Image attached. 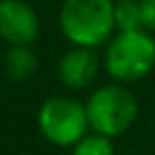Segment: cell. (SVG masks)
Returning <instances> with one entry per match:
<instances>
[{
	"instance_id": "3",
	"label": "cell",
	"mask_w": 155,
	"mask_h": 155,
	"mask_svg": "<svg viewBox=\"0 0 155 155\" xmlns=\"http://www.w3.org/2000/svg\"><path fill=\"white\" fill-rule=\"evenodd\" d=\"M89 132L117 138L125 134L138 117V100L127 85L106 83L96 87L85 100Z\"/></svg>"
},
{
	"instance_id": "7",
	"label": "cell",
	"mask_w": 155,
	"mask_h": 155,
	"mask_svg": "<svg viewBox=\"0 0 155 155\" xmlns=\"http://www.w3.org/2000/svg\"><path fill=\"white\" fill-rule=\"evenodd\" d=\"M38 70V58L32 47H9L5 53V72L15 83L30 81Z\"/></svg>"
},
{
	"instance_id": "10",
	"label": "cell",
	"mask_w": 155,
	"mask_h": 155,
	"mask_svg": "<svg viewBox=\"0 0 155 155\" xmlns=\"http://www.w3.org/2000/svg\"><path fill=\"white\" fill-rule=\"evenodd\" d=\"M138 7H140L142 30L155 34V0H138Z\"/></svg>"
},
{
	"instance_id": "6",
	"label": "cell",
	"mask_w": 155,
	"mask_h": 155,
	"mask_svg": "<svg viewBox=\"0 0 155 155\" xmlns=\"http://www.w3.org/2000/svg\"><path fill=\"white\" fill-rule=\"evenodd\" d=\"M100 68H102V58L96 53V49L70 47L58 60V79L64 87L72 91H81L96 83Z\"/></svg>"
},
{
	"instance_id": "4",
	"label": "cell",
	"mask_w": 155,
	"mask_h": 155,
	"mask_svg": "<svg viewBox=\"0 0 155 155\" xmlns=\"http://www.w3.org/2000/svg\"><path fill=\"white\" fill-rule=\"evenodd\" d=\"M36 123L43 138L60 149H72L83 136L89 134L85 102L72 96L58 94L47 98L38 108Z\"/></svg>"
},
{
	"instance_id": "11",
	"label": "cell",
	"mask_w": 155,
	"mask_h": 155,
	"mask_svg": "<svg viewBox=\"0 0 155 155\" xmlns=\"http://www.w3.org/2000/svg\"><path fill=\"white\" fill-rule=\"evenodd\" d=\"M113 2H123V0H113Z\"/></svg>"
},
{
	"instance_id": "1",
	"label": "cell",
	"mask_w": 155,
	"mask_h": 155,
	"mask_svg": "<svg viewBox=\"0 0 155 155\" xmlns=\"http://www.w3.org/2000/svg\"><path fill=\"white\" fill-rule=\"evenodd\" d=\"M58 26L62 36L72 47H104L117 32L115 2L113 0H64L58 13Z\"/></svg>"
},
{
	"instance_id": "2",
	"label": "cell",
	"mask_w": 155,
	"mask_h": 155,
	"mask_svg": "<svg viewBox=\"0 0 155 155\" xmlns=\"http://www.w3.org/2000/svg\"><path fill=\"white\" fill-rule=\"evenodd\" d=\"M102 68L113 83L132 85L155 70V34L147 30L115 32L102 51Z\"/></svg>"
},
{
	"instance_id": "9",
	"label": "cell",
	"mask_w": 155,
	"mask_h": 155,
	"mask_svg": "<svg viewBox=\"0 0 155 155\" xmlns=\"http://www.w3.org/2000/svg\"><path fill=\"white\" fill-rule=\"evenodd\" d=\"M72 155H115V144L110 138L89 132L72 147Z\"/></svg>"
},
{
	"instance_id": "5",
	"label": "cell",
	"mask_w": 155,
	"mask_h": 155,
	"mask_svg": "<svg viewBox=\"0 0 155 155\" xmlns=\"http://www.w3.org/2000/svg\"><path fill=\"white\" fill-rule=\"evenodd\" d=\"M41 36V17L28 0H0V38L9 47H32Z\"/></svg>"
},
{
	"instance_id": "8",
	"label": "cell",
	"mask_w": 155,
	"mask_h": 155,
	"mask_svg": "<svg viewBox=\"0 0 155 155\" xmlns=\"http://www.w3.org/2000/svg\"><path fill=\"white\" fill-rule=\"evenodd\" d=\"M115 28H117V32L142 30L138 0H123V2H115Z\"/></svg>"
}]
</instances>
